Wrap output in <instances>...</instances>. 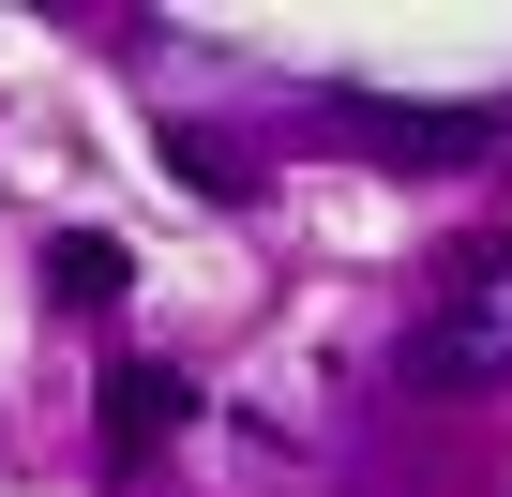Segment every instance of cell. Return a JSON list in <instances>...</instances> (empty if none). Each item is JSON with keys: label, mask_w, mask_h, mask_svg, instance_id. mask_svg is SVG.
I'll use <instances>...</instances> for the list:
<instances>
[{"label": "cell", "mask_w": 512, "mask_h": 497, "mask_svg": "<svg viewBox=\"0 0 512 497\" xmlns=\"http://www.w3.org/2000/svg\"><path fill=\"white\" fill-rule=\"evenodd\" d=\"M377 166H467V151H497V106H407V91H347L332 106Z\"/></svg>", "instance_id": "1"}, {"label": "cell", "mask_w": 512, "mask_h": 497, "mask_svg": "<svg viewBox=\"0 0 512 497\" xmlns=\"http://www.w3.org/2000/svg\"><path fill=\"white\" fill-rule=\"evenodd\" d=\"M181 407H196V392H181L166 362H106V467H151V452L181 437Z\"/></svg>", "instance_id": "2"}, {"label": "cell", "mask_w": 512, "mask_h": 497, "mask_svg": "<svg viewBox=\"0 0 512 497\" xmlns=\"http://www.w3.org/2000/svg\"><path fill=\"white\" fill-rule=\"evenodd\" d=\"M46 287H61L76 317H106V302L136 287V257H121V241H106V226H61V241H46Z\"/></svg>", "instance_id": "3"}]
</instances>
